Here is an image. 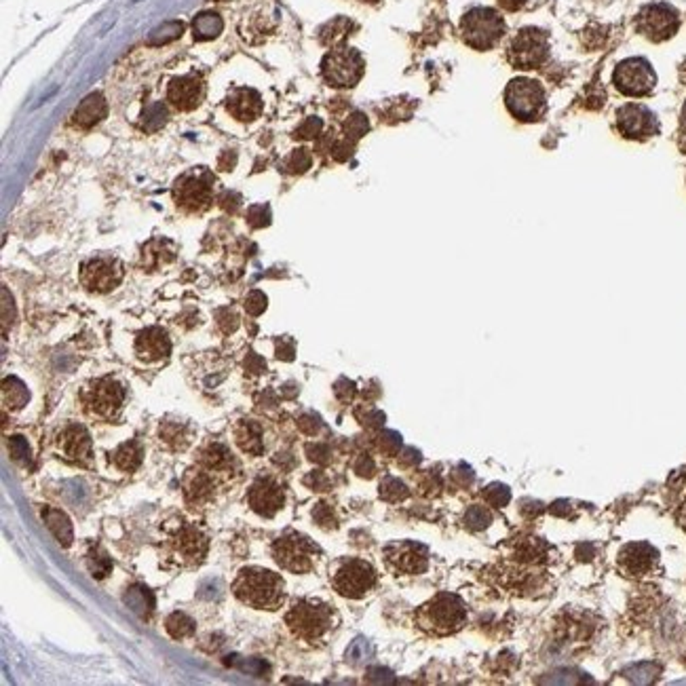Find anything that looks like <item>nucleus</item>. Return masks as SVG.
Segmentation results:
<instances>
[{"instance_id":"obj_1","label":"nucleus","mask_w":686,"mask_h":686,"mask_svg":"<svg viewBox=\"0 0 686 686\" xmlns=\"http://www.w3.org/2000/svg\"><path fill=\"white\" fill-rule=\"evenodd\" d=\"M232 593L241 604L256 611H277L286 600V585L272 571L250 566L237 575Z\"/></svg>"},{"instance_id":"obj_2","label":"nucleus","mask_w":686,"mask_h":686,"mask_svg":"<svg viewBox=\"0 0 686 686\" xmlns=\"http://www.w3.org/2000/svg\"><path fill=\"white\" fill-rule=\"evenodd\" d=\"M467 621V609L458 595L439 593L416 613V623L433 636H448L458 631Z\"/></svg>"},{"instance_id":"obj_3","label":"nucleus","mask_w":686,"mask_h":686,"mask_svg":"<svg viewBox=\"0 0 686 686\" xmlns=\"http://www.w3.org/2000/svg\"><path fill=\"white\" fill-rule=\"evenodd\" d=\"M286 623L292 629L296 638H302L306 642H315L332 629L334 625V613L328 604L302 600L296 602L286 615Z\"/></svg>"},{"instance_id":"obj_4","label":"nucleus","mask_w":686,"mask_h":686,"mask_svg":"<svg viewBox=\"0 0 686 686\" xmlns=\"http://www.w3.org/2000/svg\"><path fill=\"white\" fill-rule=\"evenodd\" d=\"M83 403L91 418L112 423L123 412L125 387L114 378H100L85 389Z\"/></svg>"},{"instance_id":"obj_5","label":"nucleus","mask_w":686,"mask_h":686,"mask_svg":"<svg viewBox=\"0 0 686 686\" xmlns=\"http://www.w3.org/2000/svg\"><path fill=\"white\" fill-rule=\"evenodd\" d=\"M465 43L473 49H490L505 34V21L494 9H471L461 24Z\"/></svg>"},{"instance_id":"obj_6","label":"nucleus","mask_w":686,"mask_h":686,"mask_svg":"<svg viewBox=\"0 0 686 686\" xmlns=\"http://www.w3.org/2000/svg\"><path fill=\"white\" fill-rule=\"evenodd\" d=\"M376 571L370 562L359 557H344L336 564L332 585L344 597H363L376 585Z\"/></svg>"},{"instance_id":"obj_7","label":"nucleus","mask_w":686,"mask_h":686,"mask_svg":"<svg viewBox=\"0 0 686 686\" xmlns=\"http://www.w3.org/2000/svg\"><path fill=\"white\" fill-rule=\"evenodd\" d=\"M505 104L519 120H537L545 112V91L539 80L513 78L505 89Z\"/></svg>"},{"instance_id":"obj_8","label":"nucleus","mask_w":686,"mask_h":686,"mask_svg":"<svg viewBox=\"0 0 686 686\" xmlns=\"http://www.w3.org/2000/svg\"><path fill=\"white\" fill-rule=\"evenodd\" d=\"M319 553V547L310 543V539L288 532L279 537L272 545V555L281 568H286L296 575H304L315 568V555Z\"/></svg>"},{"instance_id":"obj_9","label":"nucleus","mask_w":686,"mask_h":686,"mask_svg":"<svg viewBox=\"0 0 686 686\" xmlns=\"http://www.w3.org/2000/svg\"><path fill=\"white\" fill-rule=\"evenodd\" d=\"M549 55L547 34L539 28H523L515 34L509 45V62L515 68H539Z\"/></svg>"},{"instance_id":"obj_10","label":"nucleus","mask_w":686,"mask_h":686,"mask_svg":"<svg viewBox=\"0 0 686 686\" xmlns=\"http://www.w3.org/2000/svg\"><path fill=\"white\" fill-rule=\"evenodd\" d=\"M613 80H615V87L621 93L633 95V98L651 93L653 87L657 85V76H655L653 66L642 57H631V59L621 62L615 68Z\"/></svg>"},{"instance_id":"obj_11","label":"nucleus","mask_w":686,"mask_h":686,"mask_svg":"<svg viewBox=\"0 0 686 686\" xmlns=\"http://www.w3.org/2000/svg\"><path fill=\"white\" fill-rule=\"evenodd\" d=\"M174 196L178 201V205L188 212H203L210 207L212 196H214V178L205 172H190L182 176L176 184Z\"/></svg>"},{"instance_id":"obj_12","label":"nucleus","mask_w":686,"mask_h":686,"mask_svg":"<svg viewBox=\"0 0 686 686\" xmlns=\"http://www.w3.org/2000/svg\"><path fill=\"white\" fill-rule=\"evenodd\" d=\"M321 72L334 87H353L363 74V59L355 49H334L324 57Z\"/></svg>"},{"instance_id":"obj_13","label":"nucleus","mask_w":686,"mask_h":686,"mask_svg":"<svg viewBox=\"0 0 686 686\" xmlns=\"http://www.w3.org/2000/svg\"><path fill=\"white\" fill-rule=\"evenodd\" d=\"M125 268L120 264V260L110 258V256H98L87 260L80 266V281L89 292L95 294H106L114 290L120 281H123Z\"/></svg>"},{"instance_id":"obj_14","label":"nucleus","mask_w":686,"mask_h":686,"mask_svg":"<svg viewBox=\"0 0 686 686\" xmlns=\"http://www.w3.org/2000/svg\"><path fill=\"white\" fill-rule=\"evenodd\" d=\"M636 28L653 43L671 38L680 28V17L669 5H649L636 17Z\"/></svg>"},{"instance_id":"obj_15","label":"nucleus","mask_w":686,"mask_h":686,"mask_svg":"<svg viewBox=\"0 0 686 686\" xmlns=\"http://www.w3.org/2000/svg\"><path fill=\"white\" fill-rule=\"evenodd\" d=\"M55 448L68 463H74V465H80V467H87L93 461L91 435L83 425H78V423H70V425H66L57 431Z\"/></svg>"},{"instance_id":"obj_16","label":"nucleus","mask_w":686,"mask_h":686,"mask_svg":"<svg viewBox=\"0 0 686 686\" xmlns=\"http://www.w3.org/2000/svg\"><path fill=\"white\" fill-rule=\"evenodd\" d=\"M617 127L629 140H647L659 131V120L649 108L627 104L617 112Z\"/></svg>"},{"instance_id":"obj_17","label":"nucleus","mask_w":686,"mask_h":686,"mask_svg":"<svg viewBox=\"0 0 686 686\" xmlns=\"http://www.w3.org/2000/svg\"><path fill=\"white\" fill-rule=\"evenodd\" d=\"M169 553L172 557L182 564V566H192L198 564L207 553V537L201 532L196 526L188 523L182 526L169 541Z\"/></svg>"},{"instance_id":"obj_18","label":"nucleus","mask_w":686,"mask_h":686,"mask_svg":"<svg viewBox=\"0 0 686 686\" xmlns=\"http://www.w3.org/2000/svg\"><path fill=\"white\" fill-rule=\"evenodd\" d=\"M387 562L397 571V573H408V575H418L427 571L429 564V553L425 545H418L414 541H399L391 543L384 549Z\"/></svg>"},{"instance_id":"obj_19","label":"nucleus","mask_w":686,"mask_h":686,"mask_svg":"<svg viewBox=\"0 0 686 686\" xmlns=\"http://www.w3.org/2000/svg\"><path fill=\"white\" fill-rule=\"evenodd\" d=\"M284 501H286V494L272 477H258L248 492L250 507L262 517H272L281 507H284Z\"/></svg>"},{"instance_id":"obj_20","label":"nucleus","mask_w":686,"mask_h":686,"mask_svg":"<svg viewBox=\"0 0 686 686\" xmlns=\"http://www.w3.org/2000/svg\"><path fill=\"white\" fill-rule=\"evenodd\" d=\"M196 465L210 471L218 481L222 477H230L232 473H239V463L232 456V452L222 446V443H207V446L201 448Z\"/></svg>"},{"instance_id":"obj_21","label":"nucleus","mask_w":686,"mask_h":686,"mask_svg":"<svg viewBox=\"0 0 686 686\" xmlns=\"http://www.w3.org/2000/svg\"><path fill=\"white\" fill-rule=\"evenodd\" d=\"M205 93V85L201 76H182V78H174L169 87H167V100L172 106H176L178 110H192L201 104Z\"/></svg>"},{"instance_id":"obj_22","label":"nucleus","mask_w":686,"mask_h":686,"mask_svg":"<svg viewBox=\"0 0 686 686\" xmlns=\"http://www.w3.org/2000/svg\"><path fill=\"white\" fill-rule=\"evenodd\" d=\"M169 351H172V342L167 334L158 328H150L136 338V355L146 363L165 359Z\"/></svg>"},{"instance_id":"obj_23","label":"nucleus","mask_w":686,"mask_h":686,"mask_svg":"<svg viewBox=\"0 0 686 686\" xmlns=\"http://www.w3.org/2000/svg\"><path fill=\"white\" fill-rule=\"evenodd\" d=\"M234 441L237 446L250 456H262L266 450L264 443V427L258 420H239L234 425Z\"/></svg>"},{"instance_id":"obj_24","label":"nucleus","mask_w":686,"mask_h":686,"mask_svg":"<svg viewBox=\"0 0 686 686\" xmlns=\"http://www.w3.org/2000/svg\"><path fill=\"white\" fill-rule=\"evenodd\" d=\"M619 562L629 575H644V573H649L653 568V564L657 562V551L651 545L633 543L621 551Z\"/></svg>"},{"instance_id":"obj_25","label":"nucleus","mask_w":686,"mask_h":686,"mask_svg":"<svg viewBox=\"0 0 686 686\" xmlns=\"http://www.w3.org/2000/svg\"><path fill=\"white\" fill-rule=\"evenodd\" d=\"M226 106H228V112L234 118L243 120V123H252V120L258 118L262 112V100L252 89H239V91L230 93Z\"/></svg>"},{"instance_id":"obj_26","label":"nucleus","mask_w":686,"mask_h":686,"mask_svg":"<svg viewBox=\"0 0 686 686\" xmlns=\"http://www.w3.org/2000/svg\"><path fill=\"white\" fill-rule=\"evenodd\" d=\"M106 110H108L106 100L100 93H91L89 98H85L83 102H80V106L76 108L72 120L80 127H93L95 123H100V120L106 116Z\"/></svg>"},{"instance_id":"obj_27","label":"nucleus","mask_w":686,"mask_h":686,"mask_svg":"<svg viewBox=\"0 0 686 686\" xmlns=\"http://www.w3.org/2000/svg\"><path fill=\"white\" fill-rule=\"evenodd\" d=\"M43 519L47 523V528L53 532V537L59 541V545L68 547L72 545V523L68 519V515L62 511V509H55V507H45L43 509Z\"/></svg>"},{"instance_id":"obj_28","label":"nucleus","mask_w":686,"mask_h":686,"mask_svg":"<svg viewBox=\"0 0 686 686\" xmlns=\"http://www.w3.org/2000/svg\"><path fill=\"white\" fill-rule=\"evenodd\" d=\"M158 437L172 450H184L190 443V429H188V425H184L180 420H174V423L165 420V423H160Z\"/></svg>"},{"instance_id":"obj_29","label":"nucleus","mask_w":686,"mask_h":686,"mask_svg":"<svg viewBox=\"0 0 686 686\" xmlns=\"http://www.w3.org/2000/svg\"><path fill=\"white\" fill-rule=\"evenodd\" d=\"M142 443L140 441H125L112 454V463L120 471H136L142 465Z\"/></svg>"},{"instance_id":"obj_30","label":"nucleus","mask_w":686,"mask_h":686,"mask_svg":"<svg viewBox=\"0 0 686 686\" xmlns=\"http://www.w3.org/2000/svg\"><path fill=\"white\" fill-rule=\"evenodd\" d=\"M222 28H224V24H222L220 15L214 11L198 13L192 21V32H194L196 40H212L222 32Z\"/></svg>"},{"instance_id":"obj_31","label":"nucleus","mask_w":686,"mask_h":686,"mask_svg":"<svg viewBox=\"0 0 686 686\" xmlns=\"http://www.w3.org/2000/svg\"><path fill=\"white\" fill-rule=\"evenodd\" d=\"M30 399V393L26 389L24 382H19L17 378H5L3 384V401H5V408L11 410H21Z\"/></svg>"},{"instance_id":"obj_32","label":"nucleus","mask_w":686,"mask_h":686,"mask_svg":"<svg viewBox=\"0 0 686 686\" xmlns=\"http://www.w3.org/2000/svg\"><path fill=\"white\" fill-rule=\"evenodd\" d=\"M165 629L167 633L174 638V640H182V638H188L194 633V621L188 619L184 613H174L167 623H165Z\"/></svg>"},{"instance_id":"obj_33","label":"nucleus","mask_w":686,"mask_h":686,"mask_svg":"<svg viewBox=\"0 0 686 686\" xmlns=\"http://www.w3.org/2000/svg\"><path fill=\"white\" fill-rule=\"evenodd\" d=\"M380 497H382L384 501L395 503V501H401V499H406V497H408V488L403 486V483H401L399 479H395V477H387V479L380 483Z\"/></svg>"},{"instance_id":"obj_34","label":"nucleus","mask_w":686,"mask_h":686,"mask_svg":"<svg viewBox=\"0 0 686 686\" xmlns=\"http://www.w3.org/2000/svg\"><path fill=\"white\" fill-rule=\"evenodd\" d=\"M182 34V24L178 21H169L165 26H158L152 34H150V43L152 45H160V43H167V40H174Z\"/></svg>"},{"instance_id":"obj_35","label":"nucleus","mask_w":686,"mask_h":686,"mask_svg":"<svg viewBox=\"0 0 686 686\" xmlns=\"http://www.w3.org/2000/svg\"><path fill=\"white\" fill-rule=\"evenodd\" d=\"M490 513L488 509H483V507H471L467 513H465V523L469 528L473 530H481V528H486L488 523H490Z\"/></svg>"},{"instance_id":"obj_36","label":"nucleus","mask_w":686,"mask_h":686,"mask_svg":"<svg viewBox=\"0 0 686 686\" xmlns=\"http://www.w3.org/2000/svg\"><path fill=\"white\" fill-rule=\"evenodd\" d=\"M376 446L384 454H395L399 450V446H401V437L397 433H389V431L387 433H380L378 439H376Z\"/></svg>"},{"instance_id":"obj_37","label":"nucleus","mask_w":686,"mask_h":686,"mask_svg":"<svg viewBox=\"0 0 686 686\" xmlns=\"http://www.w3.org/2000/svg\"><path fill=\"white\" fill-rule=\"evenodd\" d=\"M346 133L353 138V140H357L359 136H363V133H366L368 131V120H366V116H363V114H359V112H355V114H351V118L346 120Z\"/></svg>"},{"instance_id":"obj_38","label":"nucleus","mask_w":686,"mask_h":686,"mask_svg":"<svg viewBox=\"0 0 686 686\" xmlns=\"http://www.w3.org/2000/svg\"><path fill=\"white\" fill-rule=\"evenodd\" d=\"M9 452H11L13 461H17V463H28V458H30L28 441H26L24 437H11V441H9Z\"/></svg>"},{"instance_id":"obj_39","label":"nucleus","mask_w":686,"mask_h":686,"mask_svg":"<svg viewBox=\"0 0 686 686\" xmlns=\"http://www.w3.org/2000/svg\"><path fill=\"white\" fill-rule=\"evenodd\" d=\"M483 497H486V501H488L492 507H503V505L509 501V490H507L505 486H501V483H494V486L486 488Z\"/></svg>"},{"instance_id":"obj_40","label":"nucleus","mask_w":686,"mask_h":686,"mask_svg":"<svg viewBox=\"0 0 686 686\" xmlns=\"http://www.w3.org/2000/svg\"><path fill=\"white\" fill-rule=\"evenodd\" d=\"M245 308H248V313L250 315H260L264 308H266V296L262 294V292H252L250 296H248V300H245Z\"/></svg>"},{"instance_id":"obj_41","label":"nucleus","mask_w":686,"mask_h":686,"mask_svg":"<svg viewBox=\"0 0 686 686\" xmlns=\"http://www.w3.org/2000/svg\"><path fill=\"white\" fill-rule=\"evenodd\" d=\"M288 163H294V165H290V172L300 174V172H304V169L310 165V158H308V154H306L304 150H298V152H294V154L290 156Z\"/></svg>"},{"instance_id":"obj_42","label":"nucleus","mask_w":686,"mask_h":686,"mask_svg":"<svg viewBox=\"0 0 686 686\" xmlns=\"http://www.w3.org/2000/svg\"><path fill=\"white\" fill-rule=\"evenodd\" d=\"M298 427H300L306 435H315V433L319 431V427H321V420H319L317 416H313V414H306V416L300 418Z\"/></svg>"},{"instance_id":"obj_43","label":"nucleus","mask_w":686,"mask_h":686,"mask_svg":"<svg viewBox=\"0 0 686 686\" xmlns=\"http://www.w3.org/2000/svg\"><path fill=\"white\" fill-rule=\"evenodd\" d=\"M355 471H357L361 477H370V475H374V463H372V458L363 454V456L357 461V465H355Z\"/></svg>"},{"instance_id":"obj_44","label":"nucleus","mask_w":686,"mask_h":686,"mask_svg":"<svg viewBox=\"0 0 686 686\" xmlns=\"http://www.w3.org/2000/svg\"><path fill=\"white\" fill-rule=\"evenodd\" d=\"M678 144L682 146V150H686V106L682 110L680 116V131H678Z\"/></svg>"},{"instance_id":"obj_45","label":"nucleus","mask_w":686,"mask_h":686,"mask_svg":"<svg viewBox=\"0 0 686 686\" xmlns=\"http://www.w3.org/2000/svg\"><path fill=\"white\" fill-rule=\"evenodd\" d=\"M499 3H501V7L507 9V11H517L519 7L526 5V0H499Z\"/></svg>"},{"instance_id":"obj_46","label":"nucleus","mask_w":686,"mask_h":686,"mask_svg":"<svg viewBox=\"0 0 686 686\" xmlns=\"http://www.w3.org/2000/svg\"><path fill=\"white\" fill-rule=\"evenodd\" d=\"M680 78H682V83L686 85V62L680 66Z\"/></svg>"}]
</instances>
